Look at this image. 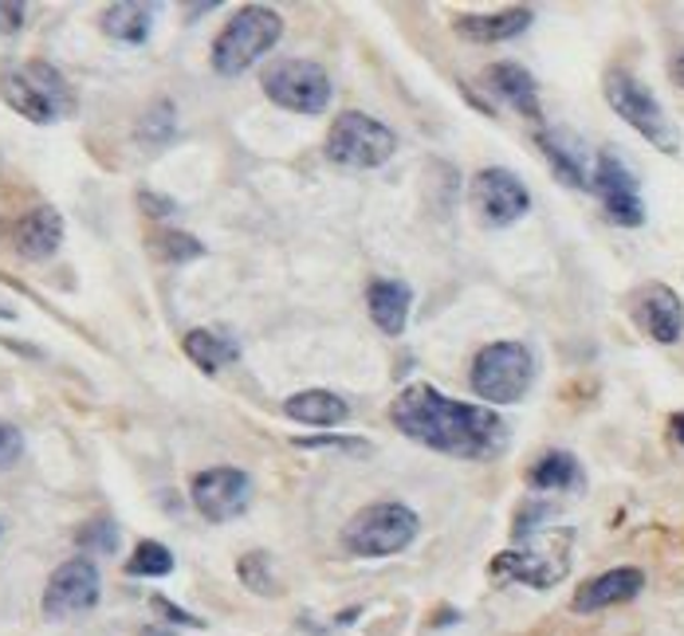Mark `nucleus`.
Here are the masks:
<instances>
[{"label":"nucleus","mask_w":684,"mask_h":636,"mask_svg":"<svg viewBox=\"0 0 684 636\" xmlns=\"http://www.w3.org/2000/svg\"><path fill=\"white\" fill-rule=\"evenodd\" d=\"M390 421L414 444L453 460H496L511 444L508 421L492 405H465L426 381H414L397 393Z\"/></svg>","instance_id":"nucleus-1"},{"label":"nucleus","mask_w":684,"mask_h":636,"mask_svg":"<svg viewBox=\"0 0 684 636\" xmlns=\"http://www.w3.org/2000/svg\"><path fill=\"white\" fill-rule=\"evenodd\" d=\"M0 99L36 126L55 123L63 114H72L75 106V94L67 87V79H63V72L43 60L0 63Z\"/></svg>","instance_id":"nucleus-2"},{"label":"nucleus","mask_w":684,"mask_h":636,"mask_svg":"<svg viewBox=\"0 0 684 636\" xmlns=\"http://www.w3.org/2000/svg\"><path fill=\"white\" fill-rule=\"evenodd\" d=\"M280 36H283L280 12L264 9V4H244L217 31V40H213V72L225 75V79H237V75L252 72L280 43Z\"/></svg>","instance_id":"nucleus-3"},{"label":"nucleus","mask_w":684,"mask_h":636,"mask_svg":"<svg viewBox=\"0 0 684 636\" xmlns=\"http://www.w3.org/2000/svg\"><path fill=\"white\" fill-rule=\"evenodd\" d=\"M417 531H421V519L414 507L385 499V504L363 507L342 526V546L354 558H394L414 543Z\"/></svg>","instance_id":"nucleus-4"},{"label":"nucleus","mask_w":684,"mask_h":636,"mask_svg":"<svg viewBox=\"0 0 684 636\" xmlns=\"http://www.w3.org/2000/svg\"><path fill=\"white\" fill-rule=\"evenodd\" d=\"M468 381L487 405H516L535 385V354L523 342H492L477 354Z\"/></svg>","instance_id":"nucleus-5"},{"label":"nucleus","mask_w":684,"mask_h":636,"mask_svg":"<svg viewBox=\"0 0 684 636\" xmlns=\"http://www.w3.org/2000/svg\"><path fill=\"white\" fill-rule=\"evenodd\" d=\"M606 103L622 118L630 130H637L649 145H657L661 154H681V130L664 114L661 99H657L642 79H633L630 72L606 75Z\"/></svg>","instance_id":"nucleus-6"},{"label":"nucleus","mask_w":684,"mask_h":636,"mask_svg":"<svg viewBox=\"0 0 684 636\" xmlns=\"http://www.w3.org/2000/svg\"><path fill=\"white\" fill-rule=\"evenodd\" d=\"M397 154V133L363 111H342L327 133V162L339 169H378Z\"/></svg>","instance_id":"nucleus-7"},{"label":"nucleus","mask_w":684,"mask_h":636,"mask_svg":"<svg viewBox=\"0 0 684 636\" xmlns=\"http://www.w3.org/2000/svg\"><path fill=\"white\" fill-rule=\"evenodd\" d=\"M570 543L574 531H559L528 550H504L492 558L487 577L499 585H531V589H555L570 574Z\"/></svg>","instance_id":"nucleus-8"},{"label":"nucleus","mask_w":684,"mask_h":636,"mask_svg":"<svg viewBox=\"0 0 684 636\" xmlns=\"http://www.w3.org/2000/svg\"><path fill=\"white\" fill-rule=\"evenodd\" d=\"M264 94L291 114H322L331 106V75L315 60H280L264 72Z\"/></svg>","instance_id":"nucleus-9"},{"label":"nucleus","mask_w":684,"mask_h":636,"mask_svg":"<svg viewBox=\"0 0 684 636\" xmlns=\"http://www.w3.org/2000/svg\"><path fill=\"white\" fill-rule=\"evenodd\" d=\"M99 594H103V577H99V565L91 558H72L63 562L52 577H48V589H43V616L48 621H72L79 613H91L99 606Z\"/></svg>","instance_id":"nucleus-10"},{"label":"nucleus","mask_w":684,"mask_h":636,"mask_svg":"<svg viewBox=\"0 0 684 636\" xmlns=\"http://www.w3.org/2000/svg\"><path fill=\"white\" fill-rule=\"evenodd\" d=\"M591 193H598L601 208L610 216L613 225L622 228H642L645 225V201H642V186L633 169L613 154V150H601L594 157V177H591Z\"/></svg>","instance_id":"nucleus-11"},{"label":"nucleus","mask_w":684,"mask_h":636,"mask_svg":"<svg viewBox=\"0 0 684 636\" xmlns=\"http://www.w3.org/2000/svg\"><path fill=\"white\" fill-rule=\"evenodd\" d=\"M189 499L208 523H232L252 507V475L240 468H205L189 483Z\"/></svg>","instance_id":"nucleus-12"},{"label":"nucleus","mask_w":684,"mask_h":636,"mask_svg":"<svg viewBox=\"0 0 684 636\" xmlns=\"http://www.w3.org/2000/svg\"><path fill=\"white\" fill-rule=\"evenodd\" d=\"M468 201H472V208H477V216L484 220L487 228L516 225V220H523L528 208H531L528 186H523L511 169H499V165L480 169V174L472 177V186H468Z\"/></svg>","instance_id":"nucleus-13"},{"label":"nucleus","mask_w":684,"mask_h":636,"mask_svg":"<svg viewBox=\"0 0 684 636\" xmlns=\"http://www.w3.org/2000/svg\"><path fill=\"white\" fill-rule=\"evenodd\" d=\"M535 145L543 150L547 165L555 169L562 186L570 189H591L594 165H591V150L582 142L579 133L567 130V126H555V130H540L535 133Z\"/></svg>","instance_id":"nucleus-14"},{"label":"nucleus","mask_w":684,"mask_h":636,"mask_svg":"<svg viewBox=\"0 0 684 636\" xmlns=\"http://www.w3.org/2000/svg\"><path fill=\"white\" fill-rule=\"evenodd\" d=\"M642 589H645V570H637V565H613L606 574L579 585V594L570 597V609H574V613H601V609L633 601Z\"/></svg>","instance_id":"nucleus-15"},{"label":"nucleus","mask_w":684,"mask_h":636,"mask_svg":"<svg viewBox=\"0 0 684 636\" xmlns=\"http://www.w3.org/2000/svg\"><path fill=\"white\" fill-rule=\"evenodd\" d=\"M633 318H637V327L654 342H661V346H673L684 334V303L681 295H676L673 288H664V283H649V288L637 295Z\"/></svg>","instance_id":"nucleus-16"},{"label":"nucleus","mask_w":684,"mask_h":636,"mask_svg":"<svg viewBox=\"0 0 684 636\" xmlns=\"http://www.w3.org/2000/svg\"><path fill=\"white\" fill-rule=\"evenodd\" d=\"M535 24V12L531 9H504V12H465L456 16L453 28L456 36H465L472 43H504L516 40Z\"/></svg>","instance_id":"nucleus-17"},{"label":"nucleus","mask_w":684,"mask_h":636,"mask_svg":"<svg viewBox=\"0 0 684 636\" xmlns=\"http://www.w3.org/2000/svg\"><path fill=\"white\" fill-rule=\"evenodd\" d=\"M484 87L492 94H499L504 103L511 106L516 114L531 118V123H540L543 111H540V87L531 79L528 67H519V63H492L484 72Z\"/></svg>","instance_id":"nucleus-18"},{"label":"nucleus","mask_w":684,"mask_h":636,"mask_svg":"<svg viewBox=\"0 0 684 636\" xmlns=\"http://www.w3.org/2000/svg\"><path fill=\"white\" fill-rule=\"evenodd\" d=\"M366 307H370L373 327L390 334V339H397L405 322H409V310H414V291L402 279H373L366 288Z\"/></svg>","instance_id":"nucleus-19"},{"label":"nucleus","mask_w":684,"mask_h":636,"mask_svg":"<svg viewBox=\"0 0 684 636\" xmlns=\"http://www.w3.org/2000/svg\"><path fill=\"white\" fill-rule=\"evenodd\" d=\"M63 244V216L52 205H36L16 225V252L24 259H48Z\"/></svg>","instance_id":"nucleus-20"},{"label":"nucleus","mask_w":684,"mask_h":636,"mask_svg":"<svg viewBox=\"0 0 684 636\" xmlns=\"http://www.w3.org/2000/svg\"><path fill=\"white\" fill-rule=\"evenodd\" d=\"M283 412H288L295 424H312V429H339L346 417H351V405L331 390H300L283 400Z\"/></svg>","instance_id":"nucleus-21"},{"label":"nucleus","mask_w":684,"mask_h":636,"mask_svg":"<svg viewBox=\"0 0 684 636\" xmlns=\"http://www.w3.org/2000/svg\"><path fill=\"white\" fill-rule=\"evenodd\" d=\"M181 349L186 358L205 373H220L225 366L240 358V342L228 334V330H213V327H193L181 339Z\"/></svg>","instance_id":"nucleus-22"},{"label":"nucleus","mask_w":684,"mask_h":636,"mask_svg":"<svg viewBox=\"0 0 684 636\" xmlns=\"http://www.w3.org/2000/svg\"><path fill=\"white\" fill-rule=\"evenodd\" d=\"M528 483L535 492H579L586 487V472H582V463L574 451H543L535 468L528 472Z\"/></svg>","instance_id":"nucleus-23"},{"label":"nucleus","mask_w":684,"mask_h":636,"mask_svg":"<svg viewBox=\"0 0 684 636\" xmlns=\"http://www.w3.org/2000/svg\"><path fill=\"white\" fill-rule=\"evenodd\" d=\"M154 28V9L138 0H118L103 12V31L118 43H145Z\"/></svg>","instance_id":"nucleus-24"},{"label":"nucleus","mask_w":684,"mask_h":636,"mask_svg":"<svg viewBox=\"0 0 684 636\" xmlns=\"http://www.w3.org/2000/svg\"><path fill=\"white\" fill-rule=\"evenodd\" d=\"M237 577L240 585H249L256 597H276L280 594V577L271 570V558L264 550H249V555L237 562Z\"/></svg>","instance_id":"nucleus-25"},{"label":"nucleus","mask_w":684,"mask_h":636,"mask_svg":"<svg viewBox=\"0 0 684 636\" xmlns=\"http://www.w3.org/2000/svg\"><path fill=\"white\" fill-rule=\"evenodd\" d=\"M126 574L130 577H166V574H174V555H169V546L154 543V538L138 543L135 555L126 558Z\"/></svg>","instance_id":"nucleus-26"},{"label":"nucleus","mask_w":684,"mask_h":636,"mask_svg":"<svg viewBox=\"0 0 684 636\" xmlns=\"http://www.w3.org/2000/svg\"><path fill=\"white\" fill-rule=\"evenodd\" d=\"M174 126H177L174 103H169V99H157V103L145 111V118H142V126H138V133H142L150 145H166L169 138H174Z\"/></svg>","instance_id":"nucleus-27"},{"label":"nucleus","mask_w":684,"mask_h":636,"mask_svg":"<svg viewBox=\"0 0 684 636\" xmlns=\"http://www.w3.org/2000/svg\"><path fill=\"white\" fill-rule=\"evenodd\" d=\"M154 252L166 259V264H186V259L205 256V244H201L198 237H189V232H157Z\"/></svg>","instance_id":"nucleus-28"},{"label":"nucleus","mask_w":684,"mask_h":636,"mask_svg":"<svg viewBox=\"0 0 684 636\" xmlns=\"http://www.w3.org/2000/svg\"><path fill=\"white\" fill-rule=\"evenodd\" d=\"M75 543L91 550V555H114L118 550V526L111 519H94V523H87L84 531L75 534Z\"/></svg>","instance_id":"nucleus-29"},{"label":"nucleus","mask_w":684,"mask_h":636,"mask_svg":"<svg viewBox=\"0 0 684 636\" xmlns=\"http://www.w3.org/2000/svg\"><path fill=\"white\" fill-rule=\"evenodd\" d=\"M295 448H327V451H342V456H370V444L354 441V436H295Z\"/></svg>","instance_id":"nucleus-30"},{"label":"nucleus","mask_w":684,"mask_h":636,"mask_svg":"<svg viewBox=\"0 0 684 636\" xmlns=\"http://www.w3.org/2000/svg\"><path fill=\"white\" fill-rule=\"evenodd\" d=\"M21 451H24L21 429H16V424H9V421H0V472L21 460Z\"/></svg>","instance_id":"nucleus-31"},{"label":"nucleus","mask_w":684,"mask_h":636,"mask_svg":"<svg viewBox=\"0 0 684 636\" xmlns=\"http://www.w3.org/2000/svg\"><path fill=\"white\" fill-rule=\"evenodd\" d=\"M154 606V613H162V621H169V625H186V628H205V621L201 616H193L189 609L174 606V601H166V597H154L150 601Z\"/></svg>","instance_id":"nucleus-32"},{"label":"nucleus","mask_w":684,"mask_h":636,"mask_svg":"<svg viewBox=\"0 0 684 636\" xmlns=\"http://www.w3.org/2000/svg\"><path fill=\"white\" fill-rule=\"evenodd\" d=\"M24 16H28V9L21 0H0V36H16L24 28Z\"/></svg>","instance_id":"nucleus-33"},{"label":"nucleus","mask_w":684,"mask_h":636,"mask_svg":"<svg viewBox=\"0 0 684 636\" xmlns=\"http://www.w3.org/2000/svg\"><path fill=\"white\" fill-rule=\"evenodd\" d=\"M550 514V507H535V504H528L523 511L516 514V538H531V534L540 531V519H547Z\"/></svg>","instance_id":"nucleus-34"},{"label":"nucleus","mask_w":684,"mask_h":636,"mask_svg":"<svg viewBox=\"0 0 684 636\" xmlns=\"http://www.w3.org/2000/svg\"><path fill=\"white\" fill-rule=\"evenodd\" d=\"M138 205H142L145 216H169V213H177V201H169V196L154 193V189H142V193H138Z\"/></svg>","instance_id":"nucleus-35"},{"label":"nucleus","mask_w":684,"mask_h":636,"mask_svg":"<svg viewBox=\"0 0 684 636\" xmlns=\"http://www.w3.org/2000/svg\"><path fill=\"white\" fill-rule=\"evenodd\" d=\"M669 429H673V436H676V444L684 448V412H676L673 421H669Z\"/></svg>","instance_id":"nucleus-36"},{"label":"nucleus","mask_w":684,"mask_h":636,"mask_svg":"<svg viewBox=\"0 0 684 636\" xmlns=\"http://www.w3.org/2000/svg\"><path fill=\"white\" fill-rule=\"evenodd\" d=\"M142 636H177V633H169V628H162V625H150V628H142Z\"/></svg>","instance_id":"nucleus-37"},{"label":"nucleus","mask_w":684,"mask_h":636,"mask_svg":"<svg viewBox=\"0 0 684 636\" xmlns=\"http://www.w3.org/2000/svg\"><path fill=\"white\" fill-rule=\"evenodd\" d=\"M673 72H676V79H681V87H684V55H676Z\"/></svg>","instance_id":"nucleus-38"}]
</instances>
